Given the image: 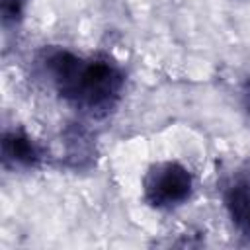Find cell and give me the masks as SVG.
<instances>
[{"instance_id":"6","label":"cell","mask_w":250,"mask_h":250,"mask_svg":"<svg viewBox=\"0 0 250 250\" xmlns=\"http://www.w3.org/2000/svg\"><path fill=\"white\" fill-rule=\"evenodd\" d=\"M246 102H248V109H250V80L246 84Z\"/></svg>"},{"instance_id":"2","label":"cell","mask_w":250,"mask_h":250,"mask_svg":"<svg viewBox=\"0 0 250 250\" xmlns=\"http://www.w3.org/2000/svg\"><path fill=\"white\" fill-rule=\"evenodd\" d=\"M143 199L158 211H170L189 201L193 193V174L178 160L152 162L143 176Z\"/></svg>"},{"instance_id":"4","label":"cell","mask_w":250,"mask_h":250,"mask_svg":"<svg viewBox=\"0 0 250 250\" xmlns=\"http://www.w3.org/2000/svg\"><path fill=\"white\" fill-rule=\"evenodd\" d=\"M223 205L232 227L250 238V168L238 170L223 191Z\"/></svg>"},{"instance_id":"1","label":"cell","mask_w":250,"mask_h":250,"mask_svg":"<svg viewBox=\"0 0 250 250\" xmlns=\"http://www.w3.org/2000/svg\"><path fill=\"white\" fill-rule=\"evenodd\" d=\"M41 66L55 92L72 107L104 117L121 102L125 72L107 55H78L68 49H47Z\"/></svg>"},{"instance_id":"5","label":"cell","mask_w":250,"mask_h":250,"mask_svg":"<svg viewBox=\"0 0 250 250\" xmlns=\"http://www.w3.org/2000/svg\"><path fill=\"white\" fill-rule=\"evenodd\" d=\"M25 12V0H0V16L6 27L18 25Z\"/></svg>"},{"instance_id":"3","label":"cell","mask_w":250,"mask_h":250,"mask_svg":"<svg viewBox=\"0 0 250 250\" xmlns=\"http://www.w3.org/2000/svg\"><path fill=\"white\" fill-rule=\"evenodd\" d=\"M45 146L21 127L6 129L2 135V164L10 170H33L43 164Z\"/></svg>"}]
</instances>
